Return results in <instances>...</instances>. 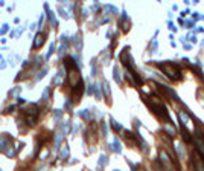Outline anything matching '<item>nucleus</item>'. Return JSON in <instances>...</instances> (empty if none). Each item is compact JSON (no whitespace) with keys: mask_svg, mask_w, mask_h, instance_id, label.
<instances>
[{"mask_svg":"<svg viewBox=\"0 0 204 171\" xmlns=\"http://www.w3.org/2000/svg\"><path fill=\"white\" fill-rule=\"evenodd\" d=\"M44 40H46L44 34H37V37L34 38V44H32V47H34V49H40V47L43 46V43H44Z\"/></svg>","mask_w":204,"mask_h":171,"instance_id":"2","label":"nucleus"},{"mask_svg":"<svg viewBox=\"0 0 204 171\" xmlns=\"http://www.w3.org/2000/svg\"><path fill=\"white\" fill-rule=\"evenodd\" d=\"M49 95H50V90L46 89L44 92H43V99H47V98H49Z\"/></svg>","mask_w":204,"mask_h":171,"instance_id":"6","label":"nucleus"},{"mask_svg":"<svg viewBox=\"0 0 204 171\" xmlns=\"http://www.w3.org/2000/svg\"><path fill=\"white\" fill-rule=\"evenodd\" d=\"M9 145V141H8V137H5L2 136L0 137V151H5L6 150V147Z\"/></svg>","mask_w":204,"mask_h":171,"instance_id":"3","label":"nucleus"},{"mask_svg":"<svg viewBox=\"0 0 204 171\" xmlns=\"http://www.w3.org/2000/svg\"><path fill=\"white\" fill-rule=\"evenodd\" d=\"M162 69H163V72L168 75L171 79H177V81H178V79H181V72H180V69L175 67L174 64H163Z\"/></svg>","mask_w":204,"mask_h":171,"instance_id":"1","label":"nucleus"},{"mask_svg":"<svg viewBox=\"0 0 204 171\" xmlns=\"http://www.w3.org/2000/svg\"><path fill=\"white\" fill-rule=\"evenodd\" d=\"M6 31H8V26H6V25H5V26H3V28H2V31H0V35H2V34H3V32H6Z\"/></svg>","mask_w":204,"mask_h":171,"instance_id":"9","label":"nucleus"},{"mask_svg":"<svg viewBox=\"0 0 204 171\" xmlns=\"http://www.w3.org/2000/svg\"><path fill=\"white\" fill-rule=\"evenodd\" d=\"M180 118H181V119H183V124H184V125H187V124H189L190 118L187 116V115L184 113V111H180Z\"/></svg>","mask_w":204,"mask_h":171,"instance_id":"4","label":"nucleus"},{"mask_svg":"<svg viewBox=\"0 0 204 171\" xmlns=\"http://www.w3.org/2000/svg\"><path fill=\"white\" fill-rule=\"evenodd\" d=\"M67 154H69V148H67L66 145H64V147H63V151H61V157H63V159H66V157H67Z\"/></svg>","mask_w":204,"mask_h":171,"instance_id":"5","label":"nucleus"},{"mask_svg":"<svg viewBox=\"0 0 204 171\" xmlns=\"http://www.w3.org/2000/svg\"><path fill=\"white\" fill-rule=\"evenodd\" d=\"M18 93H20V87H15L12 92H11V95H14V96H18Z\"/></svg>","mask_w":204,"mask_h":171,"instance_id":"7","label":"nucleus"},{"mask_svg":"<svg viewBox=\"0 0 204 171\" xmlns=\"http://www.w3.org/2000/svg\"><path fill=\"white\" fill-rule=\"evenodd\" d=\"M14 109H15V105H9V107H8V111H12Z\"/></svg>","mask_w":204,"mask_h":171,"instance_id":"10","label":"nucleus"},{"mask_svg":"<svg viewBox=\"0 0 204 171\" xmlns=\"http://www.w3.org/2000/svg\"><path fill=\"white\" fill-rule=\"evenodd\" d=\"M46 72H47L46 69H44V70H41V73L38 75V77H37V79H41V78H43V77H44V75H46Z\"/></svg>","mask_w":204,"mask_h":171,"instance_id":"8","label":"nucleus"}]
</instances>
